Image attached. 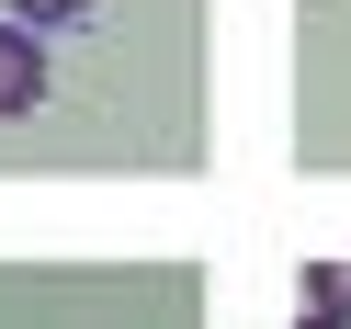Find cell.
<instances>
[{"label":"cell","instance_id":"6da1fadb","mask_svg":"<svg viewBox=\"0 0 351 329\" xmlns=\"http://www.w3.org/2000/svg\"><path fill=\"white\" fill-rule=\"evenodd\" d=\"M34 102H46V34L0 23V125H23Z\"/></svg>","mask_w":351,"mask_h":329},{"label":"cell","instance_id":"7a4b0ae2","mask_svg":"<svg viewBox=\"0 0 351 329\" xmlns=\"http://www.w3.org/2000/svg\"><path fill=\"white\" fill-rule=\"evenodd\" d=\"M306 318H340L351 329V261H306Z\"/></svg>","mask_w":351,"mask_h":329},{"label":"cell","instance_id":"3957f363","mask_svg":"<svg viewBox=\"0 0 351 329\" xmlns=\"http://www.w3.org/2000/svg\"><path fill=\"white\" fill-rule=\"evenodd\" d=\"M91 12H102V0H12V23H23V34H57V23H91Z\"/></svg>","mask_w":351,"mask_h":329},{"label":"cell","instance_id":"277c9868","mask_svg":"<svg viewBox=\"0 0 351 329\" xmlns=\"http://www.w3.org/2000/svg\"><path fill=\"white\" fill-rule=\"evenodd\" d=\"M295 329H340V318H295Z\"/></svg>","mask_w":351,"mask_h":329}]
</instances>
